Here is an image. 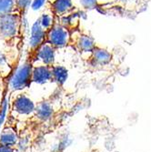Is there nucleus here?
<instances>
[{
  "mask_svg": "<svg viewBox=\"0 0 151 152\" xmlns=\"http://www.w3.org/2000/svg\"><path fill=\"white\" fill-rule=\"evenodd\" d=\"M22 16L19 13H13L0 18V39L9 43L15 39L21 26Z\"/></svg>",
  "mask_w": 151,
  "mask_h": 152,
  "instance_id": "nucleus-1",
  "label": "nucleus"
},
{
  "mask_svg": "<svg viewBox=\"0 0 151 152\" xmlns=\"http://www.w3.org/2000/svg\"><path fill=\"white\" fill-rule=\"evenodd\" d=\"M32 69H33V62L28 59L26 61L23 65L19 66L15 72L12 73L9 81L8 86L14 91L23 90L26 88H28L31 84V76H32Z\"/></svg>",
  "mask_w": 151,
  "mask_h": 152,
  "instance_id": "nucleus-2",
  "label": "nucleus"
},
{
  "mask_svg": "<svg viewBox=\"0 0 151 152\" xmlns=\"http://www.w3.org/2000/svg\"><path fill=\"white\" fill-rule=\"evenodd\" d=\"M70 41L69 31L62 26L54 20L50 28L47 30L46 34V42L51 45L54 48H61L66 47Z\"/></svg>",
  "mask_w": 151,
  "mask_h": 152,
  "instance_id": "nucleus-3",
  "label": "nucleus"
},
{
  "mask_svg": "<svg viewBox=\"0 0 151 152\" xmlns=\"http://www.w3.org/2000/svg\"><path fill=\"white\" fill-rule=\"evenodd\" d=\"M55 53H56V48H54L48 43H44L41 45L37 50L30 56V60L33 62L36 60H40L46 66H53L55 63Z\"/></svg>",
  "mask_w": 151,
  "mask_h": 152,
  "instance_id": "nucleus-4",
  "label": "nucleus"
},
{
  "mask_svg": "<svg viewBox=\"0 0 151 152\" xmlns=\"http://www.w3.org/2000/svg\"><path fill=\"white\" fill-rule=\"evenodd\" d=\"M13 109L20 115H30L35 113L36 104L25 94L18 95L13 101Z\"/></svg>",
  "mask_w": 151,
  "mask_h": 152,
  "instance_id": "nucleus-5",
  "label": "nucleus"
},
{
  "mask_svg": "<svg viewBox=\"0 0 151 152\" xmlns=\"http://www.w3.org/2000/svg\"><path fill=\"white\" fill-rule=\"evenodd\" d=\"M46 34H47V30L42 28L38 18L34 23L31 29V36L29 39L30 56H32L37 50V48L46 42Z\"/></svg>",
  "mask_w": 151,
  "mask_h": 152,
  "instance_id": "nucleus-6",
  "label": "nucleus"
},
{
  "mask_svg": "<svg viewBox=\"0 0 151 152\" xmlns=\"http://www.w3.org/2000/svg\"><path fill=\"white\" fill-rule=\"evenodd\" d=\"M50 81H53L51 66H46V65L33 66L31 82L36 83V84L39 85H43V84H47V83Z\"/></svg>",
  "mask_w": 151,
  "mask_h": 152,
  "instance_id": "nucleus-7",
  "label": "nucleus"
},
{
  "mask_svg": "<svg viewBox=\"0 0 151 152\" xmlns=\"http://www.w3.org/2000/svg\"><path fill=\"white\" fill-rule=\"evenodd\" d=\"M74 7L72 0H54L51 3V10L56 17L66 16V14L72 11Z\"/></svg>",
  "mask_w": 151,
  "mask_h": 152,
  "instance_id": "nucleus-8",
  "label": "nucleus"
},
{
  "mask_svg": "<svg viewBox=\"0 0 151 152\" xmlns=\"http://www.w3.org/2000/svg\"><path fill=\"white\" fill-rule=\"evenodd\" d=\"M18 136L12 128H6L0 132V144L14 148L18 142Z\"/></svg>",
  "mask_w": 151,
  "mask_h": 152,
  "instance_id": "nucleus-9",
  "label": "nucleus"
},
{
  "mask_svg": "<svg viewBox=\"0 0 151 152\" xmlns=\"http://www.w3.org/2000/svg\"><path fill=\"white\" fill-rule=\"evenodd\" d=\"M35 114L42 121H47L50 119L54 114V109L51 103H49L48 101H42L36 105Z\"/></svg>",
  "mask_w": 151,
  "mask_h": 152,
  "instance_id": "nucleus-10",
  "label": "nucleus"
},
{
  "mask_svg": "<svg viewBox=\"0 0 151 152\" xmlns=\"http://www.w3.org/2000/svg\"><path fill=\"white\" fill-rule=\"evenodd\" d=\"M51 72L52 80L56 82L58 86H63L68 77V70L66 67L59 65H53L51 66Z\"/></svg>",
  "mask_w": 151,
  "mask_h": 152,
  "instance_id": "nucleus-11",
  "label": "nucleus"
},
{
  "mask_svg": "<svg viewBox=\"0 0 151 152\" xmlns=\"http://www.w3.org/2000/svg\"><path fill=\"white\" fill-rule=\"evenodd\" d=\"M13 13H19L18 0H0V18Z\"/></svg>",
  "mask_w": 151,
  "mask_h": 152,
  "instance_id": "nucleus-12",
  "label": "nucleus"
},
{
  "mask_svg": "<svg viewBox=\"0 0 151 152\" xmlns=\"http://www.w3.org/2000/svg\"><path fill=\"white\" fill-rule=\"evenodd\" d=\"M75 45L77 46V48L79 50H82L84 52H90L93 51L95 46H94V42L93 39L88 37V36H85V35H79L76 41H75Z\"/></svg>",
  "mask_w": 151,
  "mask_h": 152,
  "instance_id": "nucleus-13",
  "label": "nucleus"
},
{
  "mask_svg": "<svg viewBox=\"0 0 151 152\" xmlns=\"http://www.w3.org/2000/svg\"><path fill=\"white\" fill-rule=\"evenodd\" d=\"M93 51H94V60L96 62L100 63V64H105L108 61V58H107L108 54L105 50L96 49L94 48Z\"/></svg>",
  "mask_w": 151,
  "mask_h": 152,
  "instance_id": "nucleus-14",
  "label": "nucleus"
},
{
  "mask_svg": "<svg viewBox=\"0 0 151 152\" xmlns=\"http://www.w3.org/2000/svg\"><path fill=\"white\" fill-rule=\"evenodd\" d=\"M39 22L43 29L48 30L54 22V18L50 15H48V14H43V15L41 16V18H39Z\"/></svg>",
  "mask_w": 151,
  "mask_h": 152,
  "instance_id": "nucleus-15",
  "label": "nucleus"
},
{
  "mask_svg": "<svg viewBox=\"0 0 151 152\" xmlns=\"http://www.w3.org/2000/svg\"><path fill=\"white\" fill-rule=\"evenodd\" d=\"M32 0H18V9L20 15L23 17L27 9L31 6Z\"/></svg>",
  "mask_w": 151,
  "mask_h": 152,
  "instance_id": "nucleus-16",
  "label": "nucleus"
},
{
  "mask_svg": "<svg viewBox=\"0 0 151 152\" xmlns=\"http://www.w3.org/2000/svg\"><path fill=\"white\" fill-rule=\"evenodd\" d=\"M7 64H8V60H7V56L3 52L0 51V75H1L3 77H7L5 74V71H4V68L6 66H8Z\"/></svg>",
  "mask_w": 151,
  "mask_h": 152,
  "instance_id": "nucleus-17",
  "label": "nucleus"
},
{
  "mask_svg": "<svg viewBox=\"0 0 151 152\" xmlns=\"http://www.w3.org/2000/svg\"><path fill=\"white\" fill-rule=\"evenodd\" d=\"M46 3V0H32L31 8L33 10H39Z\"/></svg>",
  "mask_w": 151,
  "mask_h": 152,
  "instance_id": "nucleus-18",
  "label": "nucleus"
},
{
  "mask_svg": "<svg viewBox=\"0 0 151 152\" xmlns=\"http://www.w3.org/2000/svg\"><path fill=\"white\" fill-rule=\"evenodd\" d=\"M96 0H80V4L85 8H92L96 5Z\"/></svg>",
  "mask_w": 151,
  "mask_h": 152,
  "instance_id": "nucleus-19",
  "label": "nucleus"
},
{
  "mask_svg": "<svg viewBox=\"0 0 151 152\" xmlns=\"http://www.w3.org/2000/svg\"><path fill=\"white\" fill-rule=\"evenodd\" d=\"M0 152H15V149H14V148L0 144Z\"/></svg>",
  "mask_w": 151,
  "mask_h": 152,
  "instance_id": "nucleus-20",
  "label": "nucleus"
},
{
  "mask_svg": "<svg viewBox=\"0 0 151 152\" xmlns=\"http://www.w3.org/2000/svg\"><path fill=\"white\" fill-rule=\"evenodd\" d=\"M6 117H7V113L0 111V129H1V127H2L3 123H4L5 119H6Z\"/></svg>",
  "mask_w": 151,
  "mask_h": 152,
  "instance_id": "nucleus-21",
  "label": "nucleus"
},
{
  "mask_svg": "<svg viewBox=\"0 0 151 152\" xmlns=\"http://www.w3.org/2000/svg\"><path fill=\"white\" fill-rule=\"evenodd\" d=\"M3 77L0 75V95H2V89H3V86H4V84H3Z\"/></svg>",
  "mask_w": 151,
  "mask_h": 152,
  "instance_id": "nucleus-22",
  "label": "nucleus"
},
{
  "mask_svg": "<svg viewBox=\"0 0 151 152\" xmlns=\"http://www.w3.org/2000/svg\"><path fill=\"white\" fill-rule=\"evenodd\" d=\"M1 99H2V95H0V103H1Z\"/></svg>",
  "mask_w": 151,
  "mask_h": 152,
  "instance_id": "nucleus-23",
  "label": "nucleus"
}]
</instances>
